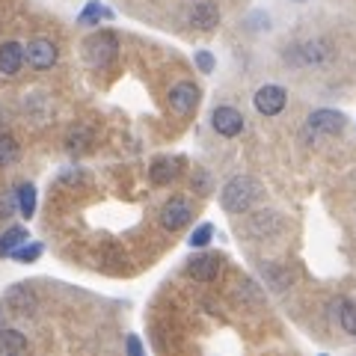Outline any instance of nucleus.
<instances>
[{
    "label": "nucleus",
    "instance_id": "obj_1",
    "mask_svg": "<svg viewBox=\"0 0 356 356\" xmlns=\"http://www.w3.org/2000/svg\"><path fill=\"white\" fill-rule=\"evenodd\" d=\"M259 199H261V184L250 175H235L226 187H222L220 205L226 208L229 214H247Z\"/></svg>",
    "mask_w": 356,
    "mask_h": 356
},
{
    "label": "nucleus",
    "instance_id": "obj_2",
    "mask_svg": "<svg viewBox=\"0 0 356 356\" xmlns=\"http://www.w3.org/2000/svg\"><path fill=\"white\" fill-rule=\"evenodd\" d=\"M116 51H119V39L107 30H98L83 42V60L92 65V69H104V65H110L116 60Z\"/></svg>",
    "mask_w": 356,
    "mask_h": 356
},
{
    "label": "nucleus",
    "instance_id": "obj_3",
    "mask_svg": "<svg viewBox=\"0 0 356 356\" xmlns=\"http://www.w3.org/2000/svg\"><path fill=\"white\" fill-rule=\"evenodd\" d=\"M191 220H193V205L187 202V199L172 196V199H166V202H163V208H161V226L166 232L184 229Z\"/></svg>",
    "mask_w": 356,
    "mask_h": 356
},
{
    "label": "nucleus",
    "instance_id": "obj_4",
    "mask_svg": "<svg viewBox=\"0 0 356 356\" xmlns=\"http://www.w3.org/2000/svg\"><path fill=\"white\" fill-rule=\"evenodd\" d=\"M3 306L9 312H15V315H33V312L39 309V294L24 282L9 285L6 294H3Z\"/></svg>",
    "mask_w": 356,
    "mask_h": 356
},
{
    "label": "nucleus",
    "instance_id": "obj_5",
    "mask_svg": "<svg viewBox=\"0 0 356 356\" xmlns=\"http://www.w3.org/2000/svg\"><path fill=\"white\" fill-rule=\"evenodd\" d=\"M252 104H255V110H259L261 116H280L285 110V104H288V92L282 86L267 83L252 95Z\"/></svg>",
    "mask_w": 356,
    "mask_h": 356
},
{
    "label": "nucleus",
    "instance_id": "obj_6",
    "mask_svg": "<svg viewBox=\"0 0 356 356\" xmlns=\"http://www.w3.org/2000/svg\"><path fill=\"white\" fill-rule=\"evenodd\" d=\"M24 57H27L30 69L44 72V69H51V65L57 63V44H54L51 39H33V42H27Z\"/></svg>",
    "mask_w": 356,
    "mask_h": 356
},
{
    "label": "nucleus",
    "instance_id": "obj_7",
    "mask_svg": "<svg viewBox=\"0 0 356 356\" xmlns=\"http://www.w3.org/2000/svg\"><path fill=\"white\" fill-rule=\"evenodd\" d=\"M330 57H332V44L327 39H312L303 44H294V51H291V60L303 65H321Z\"/></svg>",
    "mask_w": 356,
    "mask_h": 356
},
{
    "label": "nucleus",
    "instance_id": "obj_8",
    "mask_svg": "<svg viewBox=\"0 0 356 356\" xmlns=\"http://www.w3.org/2000/svg\"><path fill=\"white\" fill-rule=\"evenodd\" d=\"M199 104V86L191 81H181L170 89V110L178 116H191Z\"/></svg>",
    "mask_w": 356,
    "mask_h": 356
},
{
    "label": "nucleus",
    "instance_id": "obj_9",
    "mask_svg": "<svg viewBox=\"0 0 356 356\" xmlns=\"http://www.w3.org/2000/svg\"><path fill=\"white\" fill-rule=\"evenodd\" d=\"M211 125H214L220 137H238L243 131V116L235 107H217L214 113H211Z\"/></svg>",
    "mask_w": 356,
    "mask_h": 356
},
{
    "label": "nucleus",
    "instance_id": "obj_10",
    "mask_svg": "<svg viewBox=\"0 0 356 356\" xmlns=\"http://www.w3.org/2000/svg\"><path fill=\"white\" fill-rule=\"evenodd\" d=\"M344 125H348V119H344V113H339V110H315V113L309 116V128L318 134H327V137L341 134Z\"/></svg>",
    "mask_w": 356,
    "mask_h": 356
},
{
    "label": "nucleus",
    "instance_id": "obj_11",
    "mask_svg": "<svg viewBox=\"0 0 356 356\" xmlns=\"http://www.w3.org/2000/svg\"><path fill=\"white\" fill-rule=\"evenodd\" d=\"M191 24L196 30H214L220 24V9L214 0H196V3L191 6Z\"/></svg>",
    "mask_w": 356,
    "mask_h": 356
},
{
    "label": "nucleus",
    "instance_id": "obj_12",
    "mask_svg": "<svg viewBox=\"0 0 356 356\" xmlns=\"http://www.w3.org/2000/svg\"><path fill=\"white\" fill-rule=\"evenodd\" d=\"M187 273H191L193 280H199V282L217 280V273H220V255H214V252L193 255L191 264H187Z\"/></svg>",
    "mask_w": 356,
    "mask_h": 356
},
{
    "label": "nucleus",
    "instance_id": "obj_13",
    "mask_svg": "<svg viewBox=\"0 0 356 356\" xmlns=\"http://www.w3.org/2000/svg\"><path fill=\"white\" fill-rule=\"evenodd\" d=\"M24 44L18 42H6L3 48H0V74L6 77H15L21 72V65H24Z\"/></svg>",
    "mask_w": 356,
    "mask_h": 356
},
{
    "label": "nucleus",
    "instance_id": "obj_14",
    "mask_svg": "<svg viewBox=\"0 0 356 356\" xmlns=\"http://www.w3.org/2000/svg\"><path fill=\"white\" fill-rule=\"evenodd\" d=\"M247 232L252 238H270L280 232V217H276V211H259V214H252L250 222H247Z\"/></svg>",
    "mask_w": 356,
    "mask_h": 356
},
{
    "label": "nucleus",
    "instance_id": "obj_15",
    "mask_svg": "<svg viewBox=\"0 0 356 356\" xmlns=\"http://www.w3.org/2000/svg\"><path fill=\"white\" fill-rule=\"evenodd\" d=\"M178 161L175 158H158L152 163V170H149V175H152V181L154 184H172L175 178H178Z\"/></svg>",
    "mask_w": 356,
    "mask_h": 356
},
{
    "label": "nucleus",
    "instance_id": "obj_16",
    "mask_svg": "<svg viewBox=\"0 0 356 356\" xmlns=\"http://www.w3.org/2000/svg\"><path fill=\"white\" fill-rule=\"evenodd\" d=\"M27 229H18V226H13V229H6L3 235H0V259H6V255H15V250L21 247V243H27Z\"/></svg>",
    "mask_w": 356,
    "mask_h": 356
},
{
    "label": "nucleus",
    "instance_id": "obj_17",
    "mask_svg": "<svg viewBox=\"0 0 356 356\" xmlns=\"http://www.w3.org/2000/svg\"><path fill=\"white\" fill-rule=\"evenodd\" d=\"M27 350V339L18 330H0V353L13 356V353H24Z\"/></svg>",
    "mask_w": 356,
    "mask_h": 356
},
{
    "label": "nucleus",
    "instance_id": "obj_18",
    "mask_svg": "<svg viewBox=\"0 0 356 356\" xmlns=\"http://www.w3.org/2000/svg\"><path fill=\"white\" fill-rule=\"evenodd\" d=\"M15 196H18V211H21V214L33 217V211H36V187H33V184H21L15 191Z\"/></svg>",
    "mask_w": 356,
    "mask_h": 356
},
{
    "label": "nucleus",
    "instance_id": "obj_19",
    "mask_svg": "<svg viewBox=\"0 0 356 356\" xmlns=\"http://www.w3.org/2000/svg\"><path fill=\"white\" fill-rule=\"evenodd\" d=\"M18 161V143L9 134H0V166H13Z\"/></svg>",
    "mask_w": 356,
    "mask_h": 356
},
{
    "label": "nucleus",
    "instance_id": "obj_20",
    "mask_svg": "<svg viewBox=\"0 0 356 356\" xmlns=\"http://www.w3.org/2000/svg\"><path fill=\"white\" fill-rule=\"evenodd\" d=\"M89 143H92V134H89L86 128H74L69 134V152H74V154L89 152Z\"/></svg>",
    "mask_w": 356,
    "mask_h": 356
},
{
    "label": "nucleus",
    "instance_id": "obj_21",
    "mask_svg": "<svg viewBox=\"0 0 356 356\" xmlns=\"http://www.w3.org/2000/svg\"><path fill=\"white\" fill-rule=\"evenodd\" d=\"M211 238H214V226H211V222H202V226H199L193 235H191V247H208L211 243Z\"/></svg>",
    "mask_w": 356,
    "mask_h": 356
},
{
    "label": "nucleus",
    "instance_id": "obj_22",
    "mask_svg": "<svg viewBox=\"0 0 356 356\" xmlns=\"http://www.w3.org/2000/svg\"><path fill=\"white\" fill-rule=\"evenodd\" d=\"M98 18H110V13H107V9L98 6V0H92V3H89V6L83 9L81 24H92V21H98Z\"/></svg>",
    "mask_w": 356,
    "mask_h": 356
},
{
    "label": "nucleus",
    "instance_id": "obj_23",
    "mask_svg": "<svg viewBox=\"0 0 356 356\" xmlns=\"http://www.w3.org/2000/svg\"><path fill=\"white\" fill-rule=\"evenodd\" d=\"M341 327H344V332H350V336H356V303H348L341 309Z\"/></svg>",
    "mask_w": 356,
    "mask_h": 356
},
{
    "label": "nucleus",
    "instance_id": "obj_24",
    "mask_svg": "<svg viewBox=\"0 0 356 356\" xmlns=\"http://www.w3.org/2000/svg\"><path fill=\"white\" fill-rule=\"evenodd\" d=\"M39 255H42V243H30V247L21 243V247L15 250V259L18 261H33V259H39Z\"/></svg>",
    "mask_w": 356,
    "mask_h": 356
},
{
    "label": "nucleus",
    "instance_id": "obj_25",
    "mask_svg": "<svg viewBox=\"0 0 356 356\" xmlns=\"http://www.w3.org/2000/svg\"><path fill=\"white\" fill-rule=\"evenodd\" d=\"M193 60H196V65H199V72H205V74H211V72H214V65H217V63H214V54H208V51H199Z\"/></svg>",
    "mask_w": 356,
    "mask_h": 356
},
{
    "label": "nucleus",
    "instance_id": "obj_26",
    "mask_svg": "<svg viewBox=\"0 0 356 356\" xmlns=\"http://www.w3.org/2000/svg\"><path fill=\"white\" fill-rule=\"evenodd\" d=\"M208 184H211V178L205 172H196L193 175V191L196 193H208Z\"/></svg>",
    "mask_w": 356,
    "mask_h": 356
},
{
    "label": "nucleus",
    "instance_id": "obj_27",
    "mask_svg": "<svg viewBox=\"0 0 356 356\" xmlns=\"http://www.w3.org/2000/svg\"><path fill=\"white\" fill-rule=\"evenodd\" d=\"M128 350H131L134 356H140V350H143V348H140V341H137V339H134V336L128 339Z\"/></svg>",
    "mask_w": 356,
    "mask_h": 356
},
{
    "label": "nucleus",
    "instance_id": "obj_28",
    "mask_svg": "<svg viewBox=\"0 0 356 356\" xmlns=\"http://www.w3.org/2000/svg\"><path fill=\"white\" fill-rule=\"evenodd\" d=\"M297 3H303V0H297Z\"/></svg>",
    "mask_w": 356,
    "mask_h": 356
}]
</instances>
